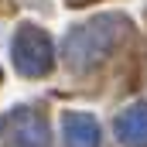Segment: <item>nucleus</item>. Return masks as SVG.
<instances>
[{
  "label": "nucleus",
  "instance_id": "nucleus-1",
  "mask_svg": "<svg viewBox=\"0 0 147 147\" xmlns=\"http://www.w3.org/2000/svg\"><path fill=\"white\" fill-rule=\"evenodd\" d=\"M127 17L120 14H99L89 24L72 28V34L65 38V62L72 69H92L96 62H103L113 48L120 45V38L127 34Z\"/></svg>",
  "mask_w": 147,
  "mask_h": 147
},
{
  "label": "nucleus",
  "instance_id": "nucleus-2",
  "mask_svg": "<svg viewBox=\"0 0 147 147\" xmlns=\"http://www.w3.org/2000/svg\"><path fill=\"white\" fill-rule=\"evenodd\" d=\"M14 65L24 75H45L51 69V41H48V34L24 24L14 38Z\"/></svg>",
  "mask_w": 147,
  "mask_h": 147
},
{
  "label": "nucleus",
  "instance_id": "nucleus-3",
  "mask_svg": "<svg viewBox=\"0 0 147 147\" xmlns=\"http://www.w3.org/2000/svg\"><path fill=\"white\" fill-rule=\"evenodd\" d=\"M3 134L14 147H48V130L38 120V113L14 110L10 116H3Z\"/></svg>",
  "mask_w": 147,
  "mask_h": 147
},
{
  "label": "nucleus",
  "instance_id": "nucleus-4",
  "mask_svg": "<svg viewBox=\"0 0 147 147\" xmlns=\"http://www.w3.org/2000/svg\"><path fill=\"white\" fill-rule=\"evenodd\" d=\"M62 134H65V144L69 147H99V123L89 116V113H65L62 116Z\"/></svg>",
  "mask_w": 147,
  "mask_h": 147
},
{
  "label": "nucleus",
  "instance_id": "nucleus-5",
  "mask_svg": "<svg viewBox=\"0 0 147 147\" xmlns=\"http://www.w3.org/2000/svg\"><path fill=\"white\" fill-rule=\"evenodd\" d=\"M116 137L127 147H147V106H130L116 116Z\"/></svg>",
  "mask_w": 147,
  "mask_h": 147
},
{
  "label": "nucleus",
  "instance_id": "nucleus-6",
  "mask_svg": "<svg viewBox=\"0 0 147 147\" xmlns=\"http://www.w3.org/2000/svg\"><path fill=\"white\" fill-rule=\"evenodd\" d=\"M72 3H82V0H72Z\"/></svg>",
  "mask_w": 147,
  "mask_h": 147
}]
</instances>
